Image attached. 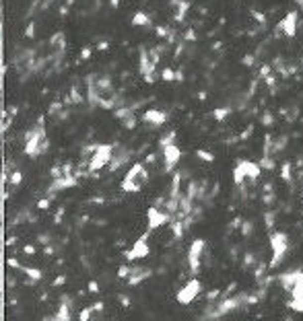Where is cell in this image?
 I'll use <instances>...</instances> for the list:
<instances>
[{"label": "cell", "instance_id": "cell-29", "mask_svg": "<svg viewBox=\"0 0 303 321\" xmlns=\"http://www.w3.org/2000/svg\"><path fill=\"white\" fill-rule=\"evenodd\" d=\"M173 138H175V132H169L167 136H163V138H161V146H165V144H173Z\"/></svg>", "mask_w": 303, "mask_h": 321}, {"label": "cell", "instance_id": "cell-41", "mask_svg": "<svg viewBox=\"0 0 303 321\" xmlns=\"http://www.w3.org/2000/svg\"><path fill=\"white\" fill-rule=\"evenodd\" d=\"M243 64H245V66H252V64H254V56H245V58H243Z\"/></svg>", "mask_w": 303, "mask_h": 321}, {"label": "cell", "instance_id": "cell-39", "mask_svg": "<svg viewBox=\"0 0 303 321\" xmlns=\"http://www.w3.org/2000/svg\"><path fill=\"white\" fill-rule=\"evenodd\" d=\"M27 37H33L35 35V25H29V27H27V33H25Z\"/></svg>", "mask_w": 303, "mask_h": 321}, {"label": "cell", "instance_id": "cell-16", "mask_svg": "<svg viewBox=\"0 0 303 321\" xmlns=\"http://www.w3.org/2000/svg\"><path fill=\"white\" fill-rule=\"evenodd\" d=\"M21 270H23V272H25L27 276H29V278H31L33 282H39L41 278H44V272H41L39 268H29V266H21Z\"/></svg>", "mask_w": 303, "mask_h": 321}, {"label": "cell", "instance_id": "cell-44", "mask_svg": "<svg viewBox=\"0 0 303 321\" xmlns=\"http://www.w3.org/2000/svg\"><path fill=\"white\" fill-rule=\"evenodd\" d=\"M157 35H159V37H165V35H167V29H163V27H157Z\"/></svg>", "mask_w": 303, "mask_h": 321}, {"label": "cell", "instance_id": "cell-19", "mask_svg": "<svg viewBox=\"0 0 303 321\" xmlns=\"http://www.w3.org/2000/svg\"><path fill=\"white\" fill-rule=\"evenodd\" d=\"M8 184H10V186H21V184H23V173H21L19 169H15V171L8 175Z\"/></svg>", "mask_w": 303, "mask_h": 321}, {"label": "cell", "instance_id": "cell-26", "mask_svg": "<svg viewBox=\"0 0 303 321\" xmlns=\"http://www.w3.org/2000/svg\"><path fill=\"white\" fill-rule=\"evenodd\" d=\"M23 254L25 256H35L37 254V247L33 243H27V245H23Z\"/></svg>", "mask_w": 303, "mask_h": 321}, {"label": "cell", "instance_id": "cell-32", "mask_svg": "<svg viewBox=\"0 0 303 321\" xmlns=\"http://www.w3.org/2000/svg\"><path fill=\"white\" fill-rule=\"evenodd\" d=\"M37 208H39V210H46V208H50V200L48 198H41L37 202Z\"/></svg>", "mask_w": 303, "mask_h": 321}, {"label": "cell", "instance_id": "cell-48", "mask_svg": "<svg viewBox=\"0 0 303 321\" xmlns=\"http://www.w3.org/2000/svg\"><path fill=\"white\" fill-rule=\"evenodd\" d=\"M301 202H303V193H301Z\"/></svg>", "mask_w": 303, "mask_h": 321}, {"label": "cell", "instance_id": "cell-23", "mask_svg": "<svg viewBox=\"0 0 303 321\" xmlns=\"http://www.w3.org/2000/svg\"><path fill=\"white\" fill-rule=\"evenodd\" d=\"M134 114H132V109H128V107H122V109H116V118L118 120H128V118H132Z\"/></svg>", "mask_w": 303, "mask_h": 321}, {"label": "cell", "instance_id": "cell-28", "mask_svg": "<svg viewBox=\"0 0 303 321\" xmlns=\"http://www.w3.org/2000/svg\"><path fill=\"white\" fill-rule=\"evenodd\" d=\"M264 216H266V229L272 231L274 229V212H266Z\"/></svg>", "mask_w": 303, "mask_h": 321}, {"label": "cell", "instance_id": "cell-24", "mask_svg": "<svg viewBox=\"0 0 303 321\" xmlns=\"http://www.w3.org/2000/svg\"><path fill=\"white\" fill-rule=\"evenodd\" d=\"M196 157H198V159H202V161H206V163H213V161H215V155H211V152H206L204 148H198V150H196Z\"/></svg>", "mask_w": 303, "mask_h": 321}, {"label": "cell", "instance_id": "cell-33", "mask_svg": "<svg viewBox=\"0 0 303 321\" xmlns=\"http://www.w3.org/2000/svg\"><path fill=\"white\" fill-rule=\"evenodd\" d=\"M252 15H254V19H256L258 23H266V17L262 15V12H258V10H252Z\"/></svg>", "mask_w": 303, "mask_h": 321}, {"label": "cell", "instance_id": "cell-38", "mask_svg": "<svg viewBox=\"0 0 303 321\" xmlns=\"http://www.w3.org/2000/svg\"><path fill=\"white\" fill-rule=\"evenodd\" d=\"M89 290H91V292H99V284L95 282V280H91V282H89Z\"/></svg>", "mask_w": 303, "mask_h": 321}, {"label": "cell", "instance_id": "cell-10", "mask_svg": "<svg viewBox=\"0 0 303 321\" xmlns=\"http://www.w3.org/2000/svg\"><path fill=\"white\" fill-rule=\"evenodd\" d=\"M44 144H46V138H44V132L37 130V132H31L29 136H27V142H25V148L23 152L27 157H35L39 155L41 150H44Z\"/></svg>", "mask_w": 303, "mask_h": 321}, {"label": "cell", "instance_id": "cell-6", "mask_svg": "<svg viewBox=\"0 0 303 321\" xmlns=\"http://www.w3.org/2000/svg\"><path fill=\"white\" fill-rule=\"evenodd\" d=\"M200 290H202V284L198 278H190V280L177 290V295H175V301L180 303V305H190V303H194L200 295Z\"/></svg>", "mask_w": 303, "mask_h": 321}, {"label": "cell", "instance_id": "cell-18", "mask_svg": "<svg viewBox=\"0 0 303 321\" xmlns=\"http://www.w3.org/2000/svg\"><path fill=\"white\" fill-rule=\"evenodd\" d=\"M175 76H177V72L173 70L171 66H165L163 70H161V78H163L165 82H175Z\"/></svg>", "mask_w": 303, "mask_h": 321}, {"label": "cell", "instance_id": "cell-20", "mask_svg": "<svg viewBox=\"0 0 303 321\" xmlns=\"http://www.w3.org/2000/svg\"><path fill=\"white\" fill-rule=\"evenodd\" d=\"M171 227H173V235H175V239H182L184 237V225L180 220H171Z\"/></svg>", "mask_w": 303, "mask_h": 321}, {"label": "cell", "instance_id": "cell-14", "mask_svg": "<svg viewBox=\"0 0 303 321\" xmlns=\"http://www.w3.org/2000/svg\"><path fill=\"white\" fill-rule=\"evenodd\" d=\"M149 274H151L149 270H130V274H128L126 280H128V284H130V286H136V284H141Z\"/></svg>", "mask_w": 303, "mask_h": 321}, {"label": "cell", "instance_id": "cell-12", "mask_svg": "<svg viewBox=\"0 0 303 321\" xmlns=\"http://www.w3.org/2000/svg\"><path fill=\"white\" fill-rule=\"evenodd\" d=\"M167 120H169V116L165 114V111H161V109H155V107H149L143 114V122L149 124V126H153V128H161Z\"/></svg>", "mask_w": 303, "mask_h": 321}, {"label": "cell", "instance_id": "cell-25", "mask_svg": "<svg viewBox=\"0 0 303 321\" xmlns=\"http://www.w3.org/2000/svg\"><path fill=\"white\" fill-rule=\"evenodd\" d=\"M91 317H93V307H85V309H80V313H78L80 321H89Z\"/></svg>", "mask_w": 303, "mask_h": 321}, {"label": "cell", "instance_id": "cell-35", "mask_svg": "<svg viewBox=\"0 0 303 321\" xmlns=\"http://www.w3.org/2000/svg\"><path fill=\"white\" fill-rule=\"evenodd\" d=\"M6 263H8L10 268H21V263H19V259H12V257H8V259H6Z\"/></svg>", "mask_w": 303, "mask_h": 321}, {"label": "cell", "instance_id": "cell-31", "mask_svg": "<svg viewBox=\"0 0 303 321\" xmlns=\"http://www.w3.org/2000/svg\"><path fill=\"white\" fill-rule=\"evenodd\" d=\"M130 270H132L130 266H122V268H120V272H118V276H120V278H128Z\"/></svg>", "mask_w": 303, "mask_h": 321}, {"label": "cell", "instance_id": "cell-13", "mask_svg": "<svg viewBox=\"0 0 303 321\" xmlns=\"http://www.w3.org/2000/svg\"><path fill=\"white\" fill-rule=\"evenodd\" d=\"M171 6H173V19L175 21H184L186 19V12L190 8V2H186V0H173Z\"/></svg>", "mask_w": 303, "mask_h": 321}, {"label": "cell", "instance_id": "cell-40", "mask_svg": "<svg viewBox=\"0 0 303 321\" xmlns=\"http://www.w3.org/2000/svg\"><path fill=\"white\" fill-rule=\"evenodd\" d=\"M219 295H221V290H213V292H209V297H206V299H209V301H215Z\"/></svg>", "mask_w": 303, "mask_h": 321}, {"label": "cell", "instance_id": "cell-34", "mask_svg": "<svg viewBox=\"0 0 303 321\" xmlns=\"http://www.w3.org/2000/svg\"><path fill=\"white\" fill-rule=\"evenodd\" d=\"M80 58H82V60H89V58H91V48H85V50H82V52H80Z\"/></svg>", "mask_w": 303, "mask_h": 321}, {"label": "cell", "instance_id": "cell-4", "mask_svg": "<svg viewBox=\"0 0 303 321\" xmlns=\"http://www.w3.org/2000/svg\"><path fill=\"white\" fill-rule=\"evenodd\" d=\"M268 241H270V249H272V257H270L268 266L277 268L279 263L283 261V257L287 256V251H289V237H287V233L274 231V233H270Z\"/></svg>", "mask_w": 303, "mask_h": 321}, {"label": "cell", "instance_id": "cell-8", "mask_svg": "<svg viewBox=\"0 0 303 321\" xmlns=\"http://www.w3.org/2000/svg\"><path fill=\"white\" fill-rule=\"evenodd\" d=\"M204 249H206V241L204 239H194L188 249V263H190V270L198 274L200 270V257L204 254Z\"/></svg>", "mask_w": 303, "mask_h": 321}, {"label": "cell", "instance_id": "cell-47", "mask_svg": "<svg viewBox=\"0 0 303 321\" xmlns=\"http://www.w3.org/2000/svg\"><path fill=\"white\" fill-rule=\"evenodd\" d=\"M97 48H99V50H101V52H105V50H107V44H99V46H97Z\"/></svg>", "mask_w": 303, "mask_h": 321}, {"label": "cell", "instance_id": "cell-3", "mask_svg": "<svg viewBox=\"0 0 303 321\" xmlns=\"http://www.w3.org/2000/svg\"><path fill=\"white\" fill-rule=\"evenodd\" d=\"M260 171H262V167L258 163H252V161H239L235 167H233V184L235 186H243L245 181H256L260 177Z\"/></svg>", "mask_w": 303, "mask_h": 321}, {"label": "cell", "instance_id": "cell-9", "mask_svg": "<svg viewBox=\"0 0 303 321\" xmlns=\"http://www.w3.org/2000/svg\"><path fill=\"white\" fill-rule=\"evenodd\" d=\"M161 155H163V163H165V171H173L175 165L182 161V148L177 144H165V146H161Z\"/></svg>", "mask_w": 303, "mask_h": 321}, {"label": "cell", "instance_id": "cell-27", "mask_svg": "<svg viewBox=\"0 0 303 321\" xmlns=\"http://www.w3.org/2000/svg\"><path fill=\"white\" fill-rule=\"evenodd\" d=\"M6 237H4V225H2V222H0V251H4L6 249Z\"/></svg>", "mask_w": 303, "mask_h": 321}, {"label": "cell", "instance_id": "cell-43", "mask_svg": "<svg viewBox=\"0 0 303 321\" xmlns=\"http://www.w3.org/2000/svg\"><path fill=\"white\" fill-rule=\"evenodd\" d=\"M64 280H66V278H64V276H58V278H56V280H54V286H60V284H64Z\"/></svg>", "mask_w": 303, "mask_h": 321}, {"label": "cell", "instance_id": "cell-7", "mask_svg": "<svg viewBox=\"0 0 303 321\" xmlns=\"http://www.w3.org/2000/svg\"><path fill=\"white\" fill-rule=\"evenodd\" d=\"M149 254H151V245H149V233H147V235L139 237V239L132 243V247L126 249V254H124V256H126L128 261H136V259L149 257Z\"/></svg>", "mask_w": 303, "mask_h": 321}, {"label": "cell", "instance_id": "cell-30", "mask_svg": "<svg viewBox=\"0 0 303 321\" xmlns=\"http://www.w3.org/2000/svg\"><path fill=\"white\" fill-rule=\"evenodd\" d=\"M54 319H71V315H68V307H60V315H56Z\"/></svg>", "mask_w": 303, "mask_h": 321}, {"label": "cell", "instance_id": "cell-45", "mask_svg": "<svg viewBox=\"0 0 303 321\" xmlns=\"http://www.w3.org/2000/svg\"><path fill=\"white\" fill-rule=\"evenodd\" d=\"M266 85H268V87H274V76H272V74L266 76Z\"/></svg>", "mask_w": 303, "mask_h": 321}, {"label": "cell", "instance_id": "cell-36", "mask_svg": "<svg viewBox=\"0 0 303 321\" xmlns=\"http://www.w3.org/2000/svg\"><path fill=\"white\" fill-rule=\"evenodd\" d=\"M268 74H270V66L264 64L262 68H260V76H268Z\"/></svg>", "mask_w": 303, "mask_h": 321}, {"label": "cell", "instance_id": "cell-2", "mask_svg": "<svg viewBox=\"0 0 303 321\" xmlns=\"http://www.w3.org/2000/svg\"><path fill=\"white\" fill-rule=\"evenodd\" d=\"M112 157H114V146L112 144H97V146H93L87 169L91 173H97V171L105 169V167L112 163Z\"/></svg>", "mask_w": 303, "mask_h": 321}, {"label": "cell", "instance_id": "cell-46", "mask_svg": "<svg viewBox=\"0 0 303 321\" xmlns=\"http://www.w3.org/2000/svg\"><path fill=\"white\" fill-rule=\"evenodd\" d=\"M120 2H122V0H109V4H112L114 8H118V6H120Z\"/></svg>", "mask_w": 303, "mask_h": 321}, {"label": "cell", "instance_id": "cell-11", "mask_svg": "<svg viewBox=\"0 0 303 321\" xmlns=\"http://www.w3.org/2000/svg\"><path fill=\"white\" fill-rule=\"evenodd\" d=\"M297 19L299 15L293 10L277 25V35H287V37H295L297 35Z\"/></svg>", "mask_w": 303, "mask_h": 321}, {"label": "cell", "instance_id": "cell-21", "mask_svg": "<svg viewBox=\"0 0 303 321\" xmlns=\"http://www.w3.org/2000/svg\"><path fill=\"white\" fill-rule=\"evenodd\" d=\"M229 114H231V109H229V107H219V109H215V111H213L215 120H219V122H221V120H225V118H227Z\"/></svg>", "mask_w": 303, "mask_h": 321}, {"label": "cell", "instance_id": "cell-15", "mask_svg": "<svg viewBox=\"0 0 303 321\" xmlns=\"http://www.w3.org/2000/svg\"><path fill=\"white\" fill-rule=\"evenodd\" d=\"M132 25L134 27H149L151 25V17L147 15V12L139 10V12H134V15H132Z\"/></svg>", "mask_w": 303, "mask_h": 321}, {"label": "cell", "instance_id": "cell-22", "mask_svg": "<svg viewBox=\"0 0 303 321\" xmlns=\"http://www.w3.org/2000/svg\"><path fill=\"white\" fill-rule=\"evenodd\" d=\"M274 165H277V163H274V159L270 157V155H264L262 157V161H260V167H262V169H274Z\"/></svg>", "mask_w": 303, "mask_h": 321}, {"label": "cell", "instance_id": "cell-37", "mask_svg": "<svg viewBox=\"0 0 303 321\" xmlns=\"http://www.w3.org/2000/svg\"><path fill=\"white\" fill-rule=\"evenodd\" d=\"M241 233H243V235H250V233H252V222H245V225L241 227Z\"/></svg>", "mask_w": 303, "mask_h": 321}, {"label": "cell", "instance_id": "cell-42", "mask_svg": "<svg viewBox=\"0 0 303 321\" xmlns=\"http://www.w3.org/2000/svg\"><path fill=\"white\" fill-rule=\"evenodd\" d=\"M262 124H264V126H270V124H272V118H270V114H264V118H262Z\"/></svg>", "mask_w": 303, "mask_h": 321}, {"label": "cell", "instance_id": "cell-1", "mask_svg": "<svg viewBox=\"0 0 303 321\" xmlns=\"http://www.w3.org/2000/svg\"><path fill=\"white\" fill-rule=\"evenodd\" d=\"M149 181V171L143 163H132L126 175L120 181V190L126 193H139Z\"/></svg>", "mask_w": 303, "mask_h": 321}, {"label": "cell", "instance_id": "cell-17", "mask_svg": "<svg viewBox=\"0 0 303 321\" xmlns=\"http://www.w3.org/2000/svg\"><path fill=\"white\" fill-rule=\"evenodd\" d=\"M281 177L285 184H291L293 181V175H291V163H283L281 165Z\"/></svg>", "mask_w": 303, "mask_h": 321}, {"label": "cell", "instance_id": "cell-5", "mask_svg": "<svg viewBox=\"0 0 303 321\" xmlns=\"http://www.w3.org/2000/svg\"><path fill=\"white\" fill-rule=\"evenodd\" d=\"M171 222V214L167 210H161L159 206H149L147 210V233H153Z\"/></svg>", "mask_w": 303, "mask_h": 321}]
</instances>
